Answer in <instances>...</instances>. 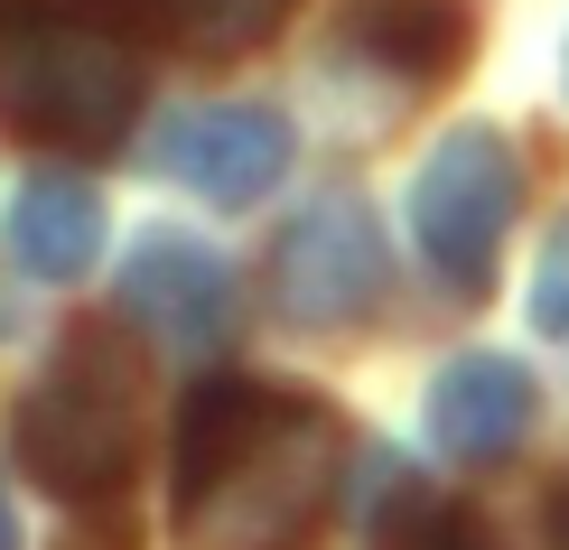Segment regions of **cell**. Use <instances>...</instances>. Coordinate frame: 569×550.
Returning a JSON list of instances; mask_svg holds the SVG:
<instances>
[{"label":"cell","mask_w":569,"mask_h":550,"mask_svg":"<svg viewBox=\"0 0 569 550\" xmlns=\"http://www.w3.org/2000/svg\"><path fill=\"white\" fill-rule=\"evenodd\" d=\"M346 467L327 401L280 382H197L178 420V541L187 550H299Z\"/></svg>","instance_id":"cell-1"},{"label":"cell","mask_w":569,"mask_h":550,"mask_svg":"<svg viewBox=\"0 0 569 550\" xmlns=\"http://www.w3.org/2000/svg\"><path fill=\"white\" fill-rule=\"evenodd\" d=\"M140 354L112 327H76L29 392H19L10 448L66 504H112L140 467Z\"/></svg>","instance_id":"cell-2"},{"label":"cell","mask_w":569,"mask_h":550,"mask_svg":"<svg viewBox=\"0 0 569 550\" xmlns=\"http://www.w3.org/2000/svg\"><path fill=\"white\" fill-rule=\"evenodd\" d=\"M0 112L10 131L47 140V150H122L131 112H140V57L122 29L76 10H29L0 19Z\"/></svg>","instance_id":"cell-3"},{"label":"cell","mask_w":569,"mask_h":550,"mask_svg":"<svg viewBox=\"0 0 569 550\" xmlns=\"http://www.w3.org/2000/svg\"><path fill=\"white\" fill-rule=\"evenodd\" d=\"M513 187H523V178H513V150L486 122H458L430 159H420V178H411V233H420V252L439 261V280L458 299H486L495 252H505V224H513Z\"/></svg>","instance_id":"cell-4"},{"label":"cell","mask_w":569,"mask_h":550,"mask_svg":"<svg viewBox=\"0 0 569 550\" xmlns=\"http://www.w3.org/2000/svg\"><path fill=\"white\" fill-rule=\"evenodd\" d=\"M271 299L280 318L299 327H355L373 299H383V224H373L365 197L327 187L290 214L280 233V261H271Z\"/></svg>","instance_id":"cell-5"},{"label":"cell","mask_w":569,"mask_h":550,"mask_svg":"<svg viewBox=\"0 0 569 550\" xmlns=\"http://www.w3.org/2000/svg\"><path fill=\"white\" fill-rule=\"evenodd\" d=\"M122 308L150 318L169 346L187 354H216L233 337V271L206 233H178V224H150L122 261Z\"/></svg>","instance_id":"cell-6"},{"label":"cell","mask_w":569,"mask_h":550,"mask_svg":"<svg viewBox=\"0 0 569 550\" xmlns=\"http://www.w3.org/2000/svg\"><path fill=\"white\" fill-rule=\"evenodd\" d=\"M159 169L187 178L197 197H216V206H252L262 187H280V169H290V122L262 112V103L187 112V122L159 140Z\"/></svg>","instance_id":"cell-7"},{"label":"cell","mask_w":569,"mask_h":550,"mask_svg":"<svg viewBox=\"0 0 569 550\" xmlns=\"http://www.w3.org/2000/svg\"><path fill=\"white\" fill-rule=\"evenodd\" d=\"M541 420V392L513 354H458V364L430 373V439L448 448L458 467H495L532 439Z\"/></svg>","instance_id":"cell-8"},{"label":"cell","mask_w":569,"mask_h":550,"mask_svg":"<svg viewBox=\"0 0 569 550\" xmlns=\"http://www.w3.org/2000/svg\"><path fill=\"white\" fill-rule=\"evenodd\" d=\"M103 252V197L84 178H29L10 197V261L29 280H84Z\"/></svg>","instance_id":"cell-9"},{"label":"cell","mask_w":569,"mask_h":550,"mask_svg":"<svg viewBox=\"0 0 569 550\" xmlns=\"http://www.w3.org/2000/svg\"><path fill=\"white\" fill-rule=\"evenodd\" d=\"M355 38L383 66H401L411 84H430V76H448V66L467 57L458 0H365V10H355Z\"/></svg>","instance_id":"cell-10"},{"label":"cell","mask_w":569,"mask_h":550,"mask_svg":"<svg viewBox=\"0 0 569 550\" xmlns=\"http://www.w3.org/2000/svg\"><path fill=\"white\" fill-rule=\"evenodd\" d=\"M150 19L197 57H233V47H262L290 19V0H150Z\"/></svg>","instance_id":"cell-11"},{"label":"cell","mask_w":569,"mask_h":550,"mask_svg":"<svg viewBox=\"0 0 569 550\" xmlns=\"http://www.w3.org/2000/svg\"><path fill=\"white\" fill-rule=\"evenodd\" d=\"M355 513H365V532H401V522H420L430 504H411V476H401L392 448H365L355 458Z\"/></svg>","instance_id":"cell-12"},{"label":"cell","mask_w":569,"mask_h":550,"mask_svg":"<svg viewBox=\"0 0 569 550\" xmlns=\"http://www.w3.org/2000/svg\"><path fill=\"white\" fill-rule=\"evenodd\" d=\"M532 327L569 346V214L541 233V261H532Z\"/></svg>","instance_id":"cell-13"},{"label":"cell","mask_w":569,"mask_h":550,"mask_svg":"<svg viewBox=\"0 0 569 550\" xmlns=\"http://www.w3.org/2000/svg\"><path fill=\"white\" fill-rule=\"evenodd\" d=\"M401 550H513V541L495 532L477 504H430L411 532H401Z\"/></svg>","instance_id":"cell-14"},{"label":"cell","mask_w":569,"mask_h":550,"mask_svg":"<svg viewBox=\"0 0 569 550\" xmlns=\"http://www.w3.org/2000/svg\"><path fill=\"white\" fill-rule=\"evenodd\" d=\"M66 550H131V522L112 513V504H84V522L66 532Z\"/></svg>","instance_id":"cell-15"},{"label":"cell","mask_w":569,"mask_h":550,"mask_svg":"<svg viewBox=\"0 0 569 550\" xmlns=\"http://www.w3.org/2000/svg\"><path fill=\"white\" fill-rule=\"evenodd\" d=\"M551 550H569V486H560V504H551Z\"/></svg>","instance_id":"cell-16"},{"label":"cell","mask_w":569,"mask_h":550,"mask_svg":"<svg viewBox=\"0 0 569 550\" xmlns=\"http://www.w3.org/2000/svg\"><path fill=\"white\" fill-rule=\"evenodd\" d=\"M0 550H19V513H10V486H0Z\"/></svg>","instance_id":"cell-17"},{"label":"cell","mask_w":569,"mask_h":550,"mask_svg":"<svg viewBox=\"0 0 569 550\" xmlns=\"http://www.w3.org/2000/svg\"><path fill=\"white\" fill-rule=\"evenodd\" d=\"M29 10H38V0H0V19H29Z\"/></svg>","instance_id":"cell-18"},{"label":"cell","mask_w":569,"mask_h":550,"mask_svg":"<svg viewBox=\"0 0 569 550\" xmlns=\"http://www.w3.org/2000/svg\"><path fill=\"white\" fill-rule=\"evenodd\" d=\"M560 76H569V57H560Z\"/></svg>","instance_id":"cell-19"}]
</instances>
